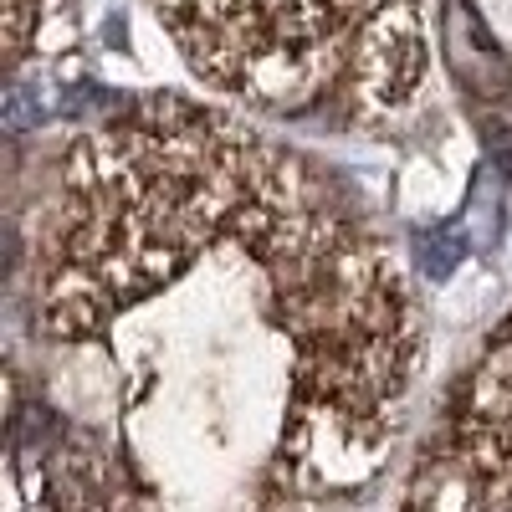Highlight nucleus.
I'll list each match as a JSON object with an SVG mask.
<instances>
[{
	"instance_id": "f257e3e1",
	"label": "nucleus",
	"mask_w": 512,
	"mask_h": 512,
	"mask_svg": "<svg viewBox=\"0 0 512 512\" xmlns=\"http://www.w3.org/2000/svg\"><path fill=\"white\" fill-rule=\"evenodd\" d=\"M36 338L62 410L113 441L98 456L159 512L359 492L420 369L395 256L338 190L175 98L67 149L36 231Z\"/></svg>"
},
{
	"instance_id": "7ed1b4c3",
	"label": "nucleus",
	"mask_w": 512,
	"mask_h": 512,
	"mask_svg": "<svg viewBox=\"0 0 512 512\" xmlns=\"http://www.w3.org/2000/svg\"><path fill=\"white\" fill-rule=\"evenodd\" d=\"M400 512H512V318L446 395Z\"/></svg>"
},
{
	"instance_id": "f03ea898",
	"label": "nucleus",
	"mask_w": 512,
	"mask_h": 512,
	"mask_svg": "<svg viewBox=\"0 0 512 512\" xmlns=\"http://www.w3.org/2000/svg\"><path fill=\"white\" fill-rule=\"evenodd\" d=\"M154 11L210 88L277 118L374 123L425 77L415 0H154Z\"/></svg>"
},
{
	"instance_id": "20e7f679",
	"label": "nucleus",
	"mask_w": 512,
	"mask_h": 512,
	"mask_svg": "<svg viewBox=\"0 0 512 512\" xmlns=\"http://www.w3.org/2000/svg\"><path fill=\"white\" fill-rule=\"evenodd\" d=\"M41 502L47 512H159L98 451L77 441H57L41 456Z\"/></svg>"
}]
</instances>
